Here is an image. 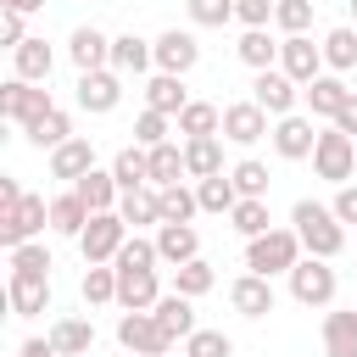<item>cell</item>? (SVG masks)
Instances as JSON below:
<instances>
[{"label":"cell","instance_id":"obj_58","mask_svg":"<svg viewBox=\"0 0 357 357\" xmlns=\"http://www.w3.org/2000/svg\"><path fill=\"white\" fill-rule=\"evenodd\" d=\"M351 240H357V229H351Z\"/></svg>","mask_w":357,"mask_h":357},{"label":"cell","instance_id":"obj_19","mask_svg":"<svg viewBox=\"0 0 357 357\" xmlns=\"http://www.w3.org/2000/svg\"><path fill=\"white\" fill-rule=\"evenodd\" d=\"M67 56H73V67H78V73L112 67V39H106L100 28H73V39H67Z\"/></svg>","mask_w":357,"mask_h":357},{"label":"cell","instance_id":"obj_54","mask_svg":"<svg viewBox=\"0 0 357 357\" xmlns=\"http://www.w3.org/2000/svg\"><path fill=\"white\" fill-rule=\"evenodd\" d=\"M17 357H61V351H56V346H50V335H45V340H22V351H17Z\"/></svg>","mask_w":357,"mask_h":357},{"label":"cell","instance_id":"obj_9","mask_svg":"<svg viewBox=\"0 0 357 357\" xmlns=\"http://www.w3.org/2000/svg\"><path fill=\"white\" fill-rule=\"evenodd\" d=\"M251 100H257L268 117H290L296 100H301V84H296L284 67H262V73L251 78Z\"/></svg>","mask_w":357,"mask_h":357},{"label":"cell","instance_id":"obj_48","mask_svg":"<svg viewBox=\"0 0 357 357\" xmlns=\"http://www.w3.org/2000/svg\"><path fill=\"white\" fill-rule=\"evenodd\" d=\"M167 123H173L167 112H151V106H145V112L134 117V145H145V151H151V145H167Z\"/></svg>","mask_w":357,"mask_h":357},{"label":"cell","instance_id":"obj_31","mask_svg":"<svg viewBox=\"0 0 357 357\" xmlns=\"http://www.w3.org/2000/svg\"><path fill=\"white\" fill-rule=\"evenodd\" d=\"M151 312L162 318V329H167L173 340H190V335L201 329V324H195V307H190V296H178V290H167V296H162Z\"/></svg>","mask_w":357,"mask_h":357},{"label":"cell","instance_id":"obj_2","mask_svg":"<svg viewBox=\"0 0 357 357\" xmlns=\"http://www.w3.org/2000/svg\"><path fill=\"white\" fill-rule=\"evenodd\" d=\"M301 234L296 229H268V234H257V240H245V268L251 273H262V279H273V273H290L296 262H301Z\"/></svg>","mask_w":357,"mask_h":357},{"label":"cell","instance_id":"obj_16","mask_svg":"<svg viewBox=\"0 0 357 357\" xmlns=\"http://www.w3.org/2000/svg\"><path fill=\"white\" fill-rule=\"evenodd\" d=\"M229 307L240 312V318H268L273 312V279H262V273H240L234 284H229Z\"/></svg>","mask_w":357,"mask_h":357},{"label":"cell","instance_id":"obj_43","mask_svg":"<svg viewBox=\"0 0 357 357\" xmlns=\"http://www.w3.org/2000/svg\"><path fill=\"white\" fill-rule=\"evenodd\" d=\"M6 257H11V273H28V279H50V268H56L50 251H45V240H22Z\"/></svg>","mask_w":357,"mask_h":357},{"label":"cell","instance_id":"obj_33","mask_svg":"<svg viewBox=\"0 0 357 357\" xmlns=\"http://www.w3.org/2000/svg\"><path fill=\"white\" fill-rule=\"evenodd\" d=\"M84 307H112L117 301V268L112 262H84Z\"/></svg>","mask_w":357,"mask_h":357},{"label":"cell","instance_id":"obj_28","mask_svg":"<svg viewBox=\"0 0 357 357\" xmlns=\"http://www.w3.org/2000/svg\"><path fill=\"white\" fill-rule=\"evenodd\" d=\"M184 167H190V178H212V173H223V139H218V134H195V139H184Z\"/></svg>","mask_w":357,"mask_h":357},{"label":"cell","instance_id":"obj_51","mask_svg":"<svg viewBox=\"0 0 357 357\" xmlns=\"http://www.w3.org/2000/svg\"><path fill=\"white\" fill-rule=\"evenodd\" d=\"M22 39H28V11H6V6H0V45L17 50Z\"/></svg>","mask_w":357,"mask_h":357},{"label":"cell","instance_id":"obj_40","mask_svg":"<svg viewBox=\"0 0 357 357\" xmlns=\"http://www.w3.org/2000/svg\"><path fill=\"white\" fill-rule=\"evenodd\" d=\"M195 201H201V212H234L240 190L229 173H212V178H195Z\"/></svg>","mask_w":357,"mask_h":357},{"label":"cell","instance_id":"obj_38","mask_svg":"<svg viewBox=\"0 0 357 357\" xmlns=\"http://www.w3.org/2000/svg\"><path fill=\"white\" fill-rule=\"evenodd\" d=\"M318 45H324V67L329 73H351L357 67V28H329Z\"/></svg>","mask_w":357,"mask_h":357},{"label":"cell","instance_id":"obj_24","mask_svg":"<svg viewBox=\"0 0 357 357\" xmlns=\"http://www.w3.org/2000/svg\"><path fill=\"white\" fill-rule=\"evenodd\" d=\"M112 67H117L123 78H128V73L139 78L145 67H156V45L139 39V33H117V39H112Z\"/></svg>","mask_w":357,"mask_h":357},{"label":"cell","instance_id":"obj_42","mask_svg":"<svg viewBox=\"0 0 357 357\" xmlns=\"http://www.w3.org/2000/svg\"><path fill=\"white\" fill-rule=\"evenodd\" d=\"M156 195H162V223H190V218L201 212V201H195V190H190L184 178H178V184H162Z\"/></svg>","mask_w":357,"mask_h":357},{"label":"cell","instance_id":"obj_5","mask_svg":"<svg viewBox=\"0 0 357 357\" xmlns=\"http://www.w3.org/2000/svg\"><path fill=\"white\" fill-rule=\"evenodd\" d=\"M50 106H56V100H50L45 84H28V78H17V73L0 84V117H6V123H22V128H28V123H39Z\"/></svg>","mask_w":357,"mask_h":357},{"label":"cell","instance_id":"obj_34","mask_svg":"<svg viewBox=\"0 0 357 357\" xmlns=\"http://www.w3.org/2000/svg\"><path fill=\"white\" fill-rule=\"evenodd\" d=\"M173 128H178L184 139H195V134H223V112H218L212 100H190V106L173 117Z\"/></svg>","mask_w":357,"mask_h":357},{"label":"cell","instance_id":"obj_11","mask_svg":"<svg viewBox=\"0 0 357 357\" xmlns=\"http://www.w3.org/2000/svg\"><path fill=\"white\" fill-rule=\"evenodd\" d=\"M117 100H123V73H117V67H95V73H78V106H84L89 117H106Z\"/></svg>","mask_w":357,"mask_h":357},{"label":"cell","instance_id":"obj_26","mask_svg":"<svg viewBox=\"0 0 357 357\" xmlns=\"http://www.w3.org/2000/svg\"><path fill=\"white\" fill-rule=\"evenodd\" d=\"M145 106H151V112H167V117H178V112L190 106V89H184V78H178V73H151V84H145Z\"/></svg>","mask_w":357,"mask_h":357},{"label":"cell","instance_id":"obj_18","mask_svg":"<svg viewBox=\"0 0 357 357\" xmlns=\"http://www.w3.org/2000/svg\"><path fill=\"white\" fill-rule=\"evenodd\" d=\"M6 301H11V318H39V312H50V279L11 273V284H6Z\"/></svg>","mask_w":357,"mask_h":357},{"label":"cell","instance_id":"obj_56","mask_svg":"<svg viewBox=\"0 0 357 357\" xmlns=\"http://www.w3.org/2000/svg\"><path fill=\"white\" fill-rule=\"evenodd\" d=\"M0 6H6V11H39L45 0H0Z\"/></svg>","mask_w":357,"mask_h":357},{"label":"cell","instance_id":"obj_8","mask_svg":"<svg viewBox=\"0 0 357 357\" xmlns=\"http://www.w3.org/2000/svg\"><path fill=\"white\" fill-rule=\"evenodd\" d=\"M117 340H123V351H134V357H167V346H173V335L162 329L156 312H123V318H117Z\"/></svg>","mask_w":357,"mask_h":357},{"label":"cell","instance_id":"obj_13","mask_svg":"<svg viewBox=\"0 0 357 357\" xmlns=\"http://www.w3.org/2000/svg\"><path fill=\"white\" fill-rule=\"evenodd\" d=\"M151 45H156V73H178V78H184V73L201 61V45H195L190 28H167V33H156Z\"/></svg>","mask_w":357,"mask_h":357},{"label":"cell","instance_id":"obj_17","mask_svg":"<svg viewBox=\"0 0 357 357\" xmlns=\"http://www.w3.org/2000/svg\"><path fill=\"white\" fill-rule=\"evenodd\" d=\"M156 251H162V262L167 268H178V262H190V257H201V234H195V223H156Z\"/></svg>","mask_w":357,"mask_h":357},{"label":"cell","instance_id":"obj_6","mask_svg":"<svg viewBox=\"0 0 357 357\" xmlns=\"http://www.w3.org/2000/svg\"><path fill=\"white\" fill-rule=\"evenodd\" d=\"M50 223V201L45 195H22L17 206H0V245H22V240H39Z\"/></svg>","mask_w":357,"mask_h":357},{"label":"cell","instance_id":"obj_36","mask_svg":"<svg viewBox=\"0 0 357 357\" xmlns=\"http://www.w3.org/2000/svg\"><path fill=\"white\" fill-rule=\"evenodd\" d=\"M112 173H117V184H123V190L151 184V151H145V145H123V151L112 156Z\"/></svg>","mask_w":357,"mask_h":357},{"label":"cell","instance_id":"obj_10","mask_svg":"<svg viewBox=\"0 0 357 357\" xmlns=\"http://www.w3.org/2000/svg\"><path fill=\"white\" fill-rule=\"evenodd\" d=\"M279 67H284L301 89H307L318 73H329V67H324V45H312L307 33H284V39H279Z\"/></svg>","mask_w":357,"mask_h":357},{"label":"cell","instance_id":"obj_37","mask_svg":"<svg viewBox=\"0 0 357 357\" xmlns=\"http://www.w3.org/2000/svg\"><path fill=\"white\" fill-rule=\"evenodd\" d=\"M229 223H234V234H240V240H257V234H268V229H273L268 201H257V195H240V201H234V212H229Z\"/></svg>","mask_w":357,"mask_h":357},{"label":"cell","instance_id":"obj_53","mask_svg":"<svg viewBox=\"0 0 357 357\" xmlns=\"http://www.w3.org/2000/svg\"><path fill=\"white\" fill-rule=\"evenodd\" d=\"M335 128H340V134H357V89H351V95H346V106L335 112Z\"/></svg>","mask_w":357,"mask_h":357},{"label":"cell","instance_id":"obj_35","mask_svg":"<svg viewBox=\"0 0 357 357\" xmlns=\"http://www.w3.org/2000/svg\"><path fill=\"white\" fill-rule=\"evenodd\" d=\"M22 134H28L39 151H56V145H67V139H73V117H67L61 106H50V112H45L39 123H28Z\"/></svg>","mask_w":357,"mask_h":357},{"label":"cell","instance_id":"obj_57","mask_svg":"<svg viewBox=\"0 0 357 357\" xmlns=\"http://www.w3.org/2000/svg\"><path fill=\"white\" fill-rule=\"evenodd\" d=\"M346 6H351V22H357V0H346Z\"/></svg>","mask_w":357,"mask_h":357},{"label":"cell","instance_id":"obj_32","mask_svg":"<svg viewBox=\"0 0 357 357\" xmlns=\"http://www.w3.org/2000/svg\"><path fill=\"white\" fill-rule=\"evenodd\" d=\"M234 56H240L251 73L279 67V39H268V28H245V33H240V45H234Z\"/></svg>","mask_w":357,"mask_h":357},{"label":"cell","instance_id":"obj_1","mask_svg":"<svg viewBox=\"0 0 357 357\" xmlns=\"http://www.w3.org/2000/svg\"><path fill=\"white\" fill-rule=\"evenodd\" d=\"M290 229L301 234L307 257H329V262H335V257L346 251V240H351V234H346V223L335 218V206H318V201H307V195L290 206Z\"/></svg>","mask_w":357,"mask_h":357},{"label":"cell","instance_id":"obj_55","mask_svg":"<svg viewBox=\"0 0 357 357\" xmlns=\"http://www.w3.org/2000/svg\"><path fill=\"white\" fill-rule=\"evenodd\" d=\"M22 201V184L17 178H0V206H17Z\"/></svg>","mask_w":357,"mask_h":357},{"label":"cell","instance_id":"obj_21","mask_svg":"<svg viewBox=\"0 0 357 357\" xmlns=\"http://www.w3.org/2000/svg\"><path fill=\"white\" fill-rule=\"evenodd\" d=\"M73 190L84 195V206H89V212H117V201H123V184H117V173H112V167H89Z\"/></svg>","mask_w":357,"mask_h":357},{"label":"cell","instance_id":"obj_29","mask_svg":"<svg viewBox=\"0 0 357 357\" xmlns=\"http://www.w3.org/2000/svg\"><path fill=\"white\" fill-rule=\"evenodd\" d=\"M117 212H123V223H128V229H145V223H162V195H156V184H139V190H123V201H117Z\"/></svg>","mask_w":357,"mask_h":357},{"label":"cell","instance_id":"obj_22","mask_svg":"<svg viewBox=\"0 0 357 357\" xmlns=\"http://www.w3.org/2000/svg\"><path fill=\"white\" fill-rule=\"evenodd\" d=\"M346 95H351V89H346V78H340V73H318V78L301 89V100L312 106V117H329V123H335V112L346 106Z\"/></svg>","mask_w":357,"mask_h":357},{"label":"cell","instance_id":"obj_20","mask_svg":"<svg viewBox=\"0 0 357 357\" xmlns=\"http://www.w3.org/2000/svg\"><path fill=\"white\" fill-rule=\"evenodd\" d=\"M89 167H95V145H89L84 134H73L67 145H56V151H50V178H67V184H78Z\"/></svg>","mask_w":357,"mask_h":357},{"label":"cell","instance_id":"obj_45","mask_svg":"<svg viewBox=\"0 0 357 357\" xmlns=\"http://www.w3.org/2000/svg\"><path fill=\"white\" fill-rule=\"evenodd\" d=\"M229 178H234V190H240V195H257V201H268V167H262L257 156L234 162V167H229Z\"/></svg>","mask_w":357,"mask_h":357},{"label":"cell","instance_id":"obj_44","mask_svg":"<svg viewBox=\"0 0 357 357\" xmlns=\"http://www.w3.org/2000/svg\"><path fill=\"white\" fill-rule=\"evenodd\" d=\"M312 11H318V0H273V28L279 33H307Z\"/></svg>","mask_w":357,"mask_h":357},{"label":"cell","instance_id":"obj_14","mask_svg":"<svg viewBox=\"0 0 357 357\" xmlns=\"http://www.w3.org/2000/svg\"><path fill=\"white\" fill-rule=\"evenodd\" d=\"M312 145H318V128H312V117H301V112H290V117H273V151H279L284 162H307V156H312Z\"/></svg>","mask_w":357,"mask_h":357},{"label":"cell","instance_id":"obj_3","mask_svg":"<svg viewBox=\"0 0 357 357\" xmlns=\"http://www.w3.org/2000/svg\"><path fill=\"white\" fill-rule=\"evenodd\" d=\"M312 173H318V178H329V184H351V173H357V145H351V134H340L335 123H329V128H318Z\"/></svg>","mask_w":357,"mask_h":357},{"label":"cell","instance_id":"obj_7","mask_svg":"<svg viewBox=\"0 0 357 357\" xmlns=\"http://www.w3.org/2000/svg\"><path fill=\"white\" fill-rule=\"evenodd\" d=\"M284 279H290V296H296L301 307H329V301H335V284H340L335 268H329V257H301Z\"/></svg>","mask_w":357,"mask_h":357},{"label":"cell","instance_id":"obj_30","mask_svg":"<svg viewBox=\"0 0 357 357\" xmlns=\"http://www.w3.org/2000/svg\"><path fill=\"white\" fill-rule=\"evenodd\" d=\"M84 223H89V206H84V195H78V190L50 195V229H56V234L78 240V234H84Z\"/></svg>","mask_w":357,"mask_h":357},{"label":"cell","instance_id":"obj_49","mask_svg":"<svg viewBox=\"0 0 357 357\" xmlns=\"http://www.w3.org/2000/svg\"><path fill=\"white\" fill-rule=\"evenodd\" d=\"M190 22L195 28H223V22H234V0H190Z\"/></svg>","mask_w":357,"mask_h":357},{"label":"cell","instance_id":"obj_47","mask_svg":"<svg viewBox=\"0 0 357 357\" xmlns=\"http://www.w3.org/2000/svg\"><path fill=\"white\" fill-rule=\"evenodd\" d=\"M184 357H234V340L223 329H195L184 340Z\"/></svg>","mask_w":357,"mask_h":357},{"label":"cell","instance_id":"obj_39","mask_svg":"<svg viewBox=\"0 0 357 357\" xmlns=\"http://www.w3.org/2000/svg\"><path fill=\"white\" fill-rule=\"evenodd\" d=\"M178 178H190V167H184V145H151V184L162 190V184H178Z\"/></svg>","mask_w":357,"mask_h":357},{"label":"cell","instance_id":"obj_25","mask_svg":"<svg viewBox=\"0 0 357 357\" xmlns=\"http://www.w3.org/2000/svg\"><path fill=\"white\" fill-rule=\"evenodd\" d=\"M50 67H56V50H50L45 39H22V45L11 50V73H17V78H28V84H45V78H50Z\"/></svg>","mask_w":357,"mask_h":357},{"label":"cell","instance_id":"obj_15","mask_svg":"<svg viewBox=\"0 0 357 357\" xmlns=\"http://www.w3.org/2000/svg\"><path fill=\"white\" fill-rule=\"evenodd\" d=\"M262 134H273V128H268V112H262L257 100H229V106H223V139L257 145Z\"/></svg>","mask_w":357,"mask_h":357},{"label":"cell","instance_id":"obj_4","mask_svg":"<svg viewBox=\"0 0 357 357\" xmlns=\"http://www.w3.org/2000/svg\"><path fill=\"white\" fill-rule=\"evenodd\" d=\"M128 234L134 229L123 223V212H89V223L78 234V251H84V262H117V251H123Z\"/></svg>","mask_w":357,"mask_h":357},{"label":"cell","instance_id":"obj_46","mask_svg":"<svg viewBox=\"0 0 357 357\" xmlns=\"http://www.w3.org/2000/svg\"><path fill=\"white\" fill-rule=\"evenodd\" d=\"M162 262V251H156V240H145L139 229L123 240V251H117V268H156Z\"/></svg>","mask_w":357,"mask_h":357},{"label":"cell","instance_id":"obj_41","mask_svg":"<svg viewBox=\"0 0 357 357\" xmlns=\"http://www.w3.org/2000/svg\"><path fill=\"white\" fill-rule=\"evenodd\" d=\"M212 284H218V273H212V262H206V257H190V262H178V268H173V290H178V296H190V301H195V296H206Z\"/></svg>","mask_w":357,"mask_h":357},{"label":"cell","instance_id":"obj_12","mask_svg":"<svg viewBox=\"0 0 357 357\" xmlns=\"http://www.w3.org/2000/svg\"><path fill=\"white\" fill-rule=\"evenodd\" d=\"M117 268V262H112ZM162 301V284H156V268H117V307L123 312H151Z\"/></svg>","mask_w":357,"mask_h":357},{"label":"cell","instance_id":"obj_27","mask_svg":"<svg viewBox=\"0 0 357 357\" xmlns=\"http://www.w3.org/2000/svg\"><path fill=\"white\" fill-rule=\"evenodd\" d=\"M50 346H56L61 357H84V351L95 346V324H89V318H78V312H67V318H56V324H50Z\"/></svg>","mask_w":357,"mask_h":357},{"label":"cell","instance_id":"obj_52","mask_svg":"<svg viewBox=\"0 0 357 357\" xmlns=\"http://www.w3.org/2000/svg\"><path fill=\"white\" fill-rule=\"evenodd\" d=\"M335 218L346 223V229H357V184H335Z\"/></svg>","mask_w":357,"mask_h":357},{"label":"cell","instance_id":"obj_23","mask_svg":"<svg viewBox=\"0 0 357 357\" xmlns=\"http://www.w3.org/2000/svg\"><path fill=\"white\" fill-rule=\"evenodd\" d=\"M324 351L329 357H357V307L324 312Z\"/></svg>","mask_w":357,"mask_h":357},{"label":"cell","instance_id":"obj_50","mask_svg":"<svg viewBox=\"0 0 357 357\" xmlns=\"http://www.w3.org/2000/svg\"><path fill=\"white\" fill-rule=\"evenodd\" d=\"M234 22L240 28H268L273 22V0H234Z\"/></svg>","mask_w":357,"mask_h":357}]
</instances>
